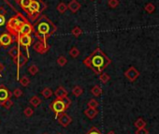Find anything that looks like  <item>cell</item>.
Returning a JSON list of instances; mask_svg holds the SVG:
<instances>
[{
  "instance_id": "1",
  "label": "cell",
  "mask_w": 159,
  "mask_h": 134,
  "mask_svg": "<svg viewBox=\"0 0 159 134\" xmlns=\"http://www.w3.org/2000/svg\"><path fill=\"white\" fill-rule=\"evenodd\" d=\"M82 63L88 69H92L97 75H99L110 64L111 60L100 48H97L82 61Z\"/></svg>"
},
{
  "instance_id": "2",
  "label": "cell",
  "mask_w": 159,
  "mask_h": 134,
  "mask_svg": "<svg viewBox=\"0 0 159 134\" xmlns=\"http://www.w3.org/2000/svg\"><path fill=\"white\" fill-rule=\"evenodd\" d=\"M33 27V33L35 34L36 38H38V41H41L43 42H47V39L51 35H53L57 29L56 25L46 15H41L40 17L36 20Z\"/></svg>"
},
{
  "instance_id": "3",
  "label": "cell",
  "mask_w": 159,
  "mask_h": 134,
  "mask_svg": "<svg viewBox=\"0 0 159 134\" xmlns=\"http://www.w3.org/2000/svg\"><path fill=\"white\" fill-rule=\"evenodd\" d=\"M16 13L17 14L14 15L13 17H11L9 21L6 23V27H7L8 32L12 35V37H14L15 41L19 37V31L21 26L25 22L28 21V20L26 19V17L23 16L21 12H18L17 11Z\"/></svg>"
},
{
  "instance_id": "4",
  "label": "cell",
  "mask_w": 159,
  "mask_h": 134,
  "mask_svg": "<svg viewBox=\"0 0 159 134\" xmlns=\"http://www.w3.org/2000/svg\"><path fill=\"white\" fill-rule=\"evenodd\" d=\"M47 9V5L42 0H33L26 10V14L28 16L29 20L32 22H35L39 15Z\"/></svg>"
},
{
  "instance_id": "5",
  "label": "cell",
  "mask_w": 159,
  "mask_h": 134,
  "mask_svg": "<svg viewBox=\"0 0 159 134\" xmlns=\"http://www.w3.org/2000/svg\"><path fill=\"white\" fill-rule=\"evenodd\" d=\"M16 41H18L19 45L21 46L22 48L25 50V52L29 56L28 48L32 45V43H33V41H34V38L31 37V35H20Z\"/></svg>"
},
{
  "instance_id": "6",
  "label": "cell",
  "mask_w": 159,
  "mask_h": 134,
  "mask_svg": "<svg viewBox=\"0 0 159 134\" xmlns=\"http://www.w3.org/2000/svg\"><path fill=\"white\" fill-rule=\"evenodd\" d=\"M50 108H51V111L54 113L55 118L58 116L59 113L66 112V110H67L66 108L65 104L63 103V101H62L61 98H55L53 101H51V104H50Z\"/></svg>"
},
{
  "instance_id": "7",
  "label": "cell",
  "mask_w": 159,
  "mask_h": 134,
  "mask_svg": "<svg viewBox=\"0 0 159 134\" xmlns=\"http://www.w3.org/2000/svg\"><path fill=\"white\" fill-rule=\"evenodd\" d=\"M27 62H28V57L25 56V54L21 52L18 54V56L15 58H13V63L17 66V79H19L20 69L23 68V66H25Z\"/></svg>"
},
{
  "instance_id": "8",
  "label": "cell",
  "mask_w": 159,
  "mask_h": 134,
  "mask_svg": "<svg viewBox=\"0 0 159 134\" xmlns=\"http://www.w3.org/2000/svg\"><path fill=\"white\" fill-rule=\"evenodd\" d=\"M15 41L12 35L9 32H4L0 35V47L3 48H8L10 45L12 44V42Z\"/></svg>"
},
{
  "instance_id": "9",
  "label": "cell",
  "mask_w": 159,
  "mask_h": 134,
  "mask_svg": "<svg viewBox=\"0 0 159 134\" xmlns=\"http://www.w3.org/2000/svg\"><path fill=\"white\" fill-rule=\"evenodd\" d=\"M56 119L58 120V123L64 128L69 127V125H70L71 123H72V118H71V116H69L65 112L59 113L58 116L56 117Z\"/></svg>"
},
{
  "instance_id": "10",
  "label": "cell",
  "mask_w": 159,
  "mask_h": 134,
  "mask_svg": "<svg viewBox=\"0 0 159 134\" xmlns=\"http://www.w3.org/2000/svg\"><path fill=\"white\" fill-rule=\"evenodd\" d=\"M33 48L37 53L40 54H46L50 49V46L47 44V42H43L41 41H38L37 42L34 43Z\"/></svg>"
},
{
  "instance_id": "11",
  "label": "cell",
  "mask_w": 159,
  "mask_h": 134,
  "mask_svg": "<svg viewBox=\"0 0 159 134\" xmlns=\"http://www.w3.org/2000/svg\"><path fill=\"white\" fill-rule=\"evenodd\" d=\"M125 76L127 78V80L133 82L137 80L138 76H140V72H138V70L135 68V67H130L128 69L125 70Z\"/></svg>"
},
{
  "instance_id": "12",
  "label": "cell",
  "mask_w": 159,
  "mask_h": 134,
  "mask_svg": "<svg viewBox=\"0 0 159 134\" xmlns=\"http://www.w3.org/2000/svg\"><path fill=\"white\" fill-rule=\"evenodd\" d=\"M34 27L33 25H31L29 21L25 22L23 25L21 26L19 31V36L20 35H31V33H33Z\"/></svg>"
},
{
  "instance_id": "13",
  "label": "cell",
  "mask_w": 159,
  "mask_h": 134,
  "mask_svg": "<svg viewBox=\"0 0 159 134\" xmlns=\"http://www.w3.org/2000/svg\"><path fill=\"white\" fill-rule=\"evenodd\" d=\"M11 96H12V93H11L9 89L4 85H0V103L2 101L8 100V98H10Z\"/></svg>"
},
{
  "instance_id": "14",
  "label": "cell",
  "mask_w": 159,
  "mask_h": 134,
  "mask_svg": "<svg viewBox=\"0 0 159 134\" xmlns=\"http://www.w3.org/2000/svg\"><path fill=\"white\" fill-rule=\"evenodd\" d=\"M67 9H69L71 12L76 13L77 11L81 9V4H80L77 0H71L69 3V6H67Z\"/></svg>"
},
{
  "instance_id": "15",
  "label": "cell",
  "mask_w": 159,
  "mask_h": 134,
  "mask_svg": "<svg viewBox=\"0 0 159 134\" xmlns=\"http://www.w3.org/2000/svg\"><path fill=\"white\" fill-rule=\"evenodd\" d=\"M84 115L90 118V119H94V118L98 115V110L97 109H93V108H87L84 110Z\"/></svg>"
},
{
  "instance_id": "16",
  "label": "cell",
  "mask_w": 159,
  "mask_h": 134,
  "mask_svg": "<svg viewBox=\"0 0 159 134\" xmlns=\"http://www.w3.org/2000/svg\"><path fill=\"white\" fill-rule=\"evenodd\" d=\"M54 95L56 97V98H62L64 97L67 96V91L63 87V86H58L56 90H55Z\"/></svg>"
},
{
  "instance_id": "17",
  "label": "cell",
  "mask_w": 159,
  "mask_h": 134,
  "mask_svg": "<svg viewBox=\"0 0 159 134\" xmlns=\"http://www.w3.org/2000/svg\"><path fill=\"white\" fill-rule=\"evenodd\" d=\"M41 102H42L41 98H38V96H33V97H31L30 100H29V103H30V105H32V106H33V107H35V108L38 107V106L41 104Z\"/></svg>"
},
{
  "instance_id": "18",
  "label": "cell",
  "mask_w": 159,
  "mask_h": 134,
  "mask_svg": "<svg viewBox=\"0 0 159 134\" xmlns=\"http://www.w3.org/2000/svg\"><path fill=\"white\" fill-rule=\"evenodd\" d=\"M33 1V0H19V1L17 2L20 7H21V9L23 10V11H26L27 8L29 7V5L31 4V2Z\"/></svg>"
},
{
  "instance_id": "19",
  "label": "cell",
  "mask_w": 159,
  "mask_h": 134,
  "mask_svg": "<svg viewBox=\"0 0 159 134\" xmlns=\"http://www.w3.org/2000/svg\"><path fill=\"white\" fill-rule=\"evenodd\" d=\"M20 53V49H19V46L18 45H15L13 46L12 48H11L10 51H9V54L12 57V58H15L16 56H18V54Z\"/></svg>"
},
{
  "instance_id": "20",
  "label": "cell",
  "mask_w": 159,
  "mask_h": 134,
  "mask_svg": "<svg viewBox=\"0 0 159 134\" xmlns=\"http://www.w3.org/2000/svg\"><path fill=\"white\" fill-rule=\"evenodd\" d=\"M99 80L102 82V84H107L110 80V76L109 75L108 73L105 72H101L99 74Z\"/></svg>"
},
{
  "instance_id": "21",
  "label": "cell",
  "mask_w": 159,
  "mask_h": 134,
  "mask_svg": "<svg viewBox=\"0 0 159 134\" xmlns=\"http://www.w3.org/2000/svg\"><path fill=\"white\" fill-rule=\"evenodd\" d=\"M18 81H19L20 84H21V85L23 86V87H26V86H28L29 84H30V80L27 76H23L21 78H19Z\"/></svg>"
},
{
  "instance_id": "22",
  "label": "cell",
  "mask_w": 159,
  "mask_h": 134,
  "mask_svg": "<svg viewBox=\"0 0 159 134\" xmlns=\"http://www.w3.org/2000/svg\"><path fill=\"white\" fill-rule=\"evenodd\" d=\"M91 93L93 94L95 97H99L102 94V89L99 85H95L94 87L91 89Z\"/></svg>"
},
{
  "instance_id": "23",
  "label": "cell",
  "mask_w": 159,
  "mask_h": 134,
  "mask_svg": "<svg viewBox=\"0 0 159 134\" xmlns=\"http://www.w3.org/2000/svg\"><path fill=\"white\" fill-rule=\"evenodd\" d=\"M56 10H58L59 13L63 14V13H65L66 10H67V5H66V3H64V2H60V3H59L58 5H57Z\"/></svg>"
},
{
  "instance_id": "24",
  "label": "cell",
  "mask_w": 159,
  "mask_h": 134,
  "mask_svg": "<svg viewBox=\"0 0 159 134\" xmlns=\"http://www.w3.org/2000/svg\"><path fill=\"white\" fill-rule=\"evenodd\" d=\"M134 126L137 129H141V128H145L146 127V122L142 119V118H138V119L135 121Z\"/></svg>"
},
{
  "instance_id": "25",
  "label": "cell",
  "mask_w": 159,
  "mask_h": 134,
  "mask_svg": "<svg viewBox=\"0 0 159 134\" xmlns=\"http://www.w3.org/2000/svg\"><path fill=\"white\" fill-rule=\"evenodd\" d=\"M27 71H28L29 74L34 76L38 72V67L37 65H31L28 67V69H27Z\"/></svg>"
},
{
  "instance_id": "26",
  "label": "cell",
  "mask_w": 159,
  "mask_h": 134,
  "mask_svg": "<svg viewBox=\"0 0 159 134\" xmlns=\"http://www.w3.org/2000/svg\"><path fill=\"white\" fill-rule=\"evenodd\" d=\"M41 95L45 98H49L51 97V95H53V90H51L50 87H46L41 91Z\"/></svg>"
},
{
  "instance_id": "27",
  "label": "cell",
  "mask_w": 159,
  "mask_h": 134,
  "mask_svg": "<svg viewBox=\"0 0 159 134\" xmlns=\"http://www.w3.org/2000/svg\"><path fill=\"white\" fill-rule=\"evenodd\" d=\"M1 105H2V107H4L5 109H10L11 108V106L13 105V102H12V100H10V98H8V100H4V101H2L1 102Z\"/></svg>"
},
{
  "instance_id": "28",
  "label": "cell",
  "mask_w": 159,
  "mask_h": 134,
  "mask_svg": "<svg viewBox=\"0 0 159 134\" xmlns=\"http://www.w3.org/2000/svg\"><path fill=\"white\" fill-rule=\"evenodd\" d=\"M82 92H83V90H82V88L80 85H76L72 89V94L74 96H76V97H80L82 94Z\"/></svg>"
},
{
  "instance_id": "29",
  "label": "cell",
  "mask_w": 159,
  "mask_h": 134,
  "mask_svg": "<svg viewBox=\"0 0 159 134\" xmlns=\"http://www.w3.org/2000/svg\"><path fill=\"white\" fill-rule=\"evenodd\" d=\"M87 105H88V108H93V109H97L98 107V101L97 100H95V98H92V100H90L88 101V103H87Z\"/></svg>"
},
{
  "instance_id": "30",
  "label": "cell",
  "mask_w": 159,
  "mask_h": 134,
  "mask_svg": "<svg viewBox=\"0 0 159 134\" xmlns=\"http://www.w3.org/2000/svg\"><path fill=\"white\" fill-rule=\"evenodd\" d=\"M69 54L71 56V57L76 58L80 56V51H79L78 48H76V47H72V48H71L70 51H69Z\"/></svg>"
},
{
  "instance_id": "31",
  "label": "cell",
  "mask_w": 159,
  "mask_h": 134,
  "mask_svg": "<svg viewBox=\"0 0 159 134\" xmlns=\"http://www.w3.org/2000/svg\"><path fill=\"white\" fill-rule=\"evenodd\" d=\"M67 63V59L66 58V56H59L57 58V64L60 66V67H64V66H66V64Z\"/></svg>"
},
{
  "instance_id": "32",
  "label": "cell",
  "mask_w": 159,
  "mask_h": 134,
  "mask_svg": "<svg viewBox=\"0 0 159 134\" xmlns=\"http://www.w3.org/2000/svg\"><path fill=\"white\" fill-rule=\"evenodd\" d=\"M145 10L147 11L148 13H153L154 10H156V7H154V4L152 3H148L147 5L145 6Z\"/></svg>"
},
{
  "instance_id": "33",
  "label": "cell",
  "mask_w": 159,
  "mask_h": 134,
  "mask_svg": "<svg viewBox=\"0 0 159 134\" xmlns=\"http://www.w3.org/2000/svg\"><path fill=\"white\" fill-rule=\"evenodd\" d=\"M82 32V30L80 28L79 26H76V27H74V28L72 29V31H71V33H72V35L74 37H76L78 38L79 36H81V34Z\"/></svg>"
},
{
  "instance_id": "34",
  "label": "cell",
  "mask_w": 159,
  "mask_h": 134,
  "mask_svg": "<svg viewBox=\"0 0 159 134\" xmlns=\"http://www.w3.org/2000/svg\"><path fill=\"white\" fill-rule=\"evenodd\" d=\"M61 100H62V101H63V103L65 104L66 108V109H69V106L71 105V102H72V101H71L70 98H69V97H67V96H66V97L62 98Z\"/></svg>"
},
{
  "instance_id": "35",
  "label": "cell",
  "mask_w": 159,
  "mask_h": 134,
  "mask_svg": "<svg viewBox=\"0 0 159 134\" xmlns=\"http://www.w3.org/2000/svg\"><path fill=\"white\" fill-rule=\"evenodd\" d=\"M23 113H25V115L26 117H31L32 115H33L34 111H33V109H32L31 107H26L25 109V111H23Z\"/></svg>"
},
{
  "instance_id": "36",
  "label": "cell",
  "mask_w": 159,
  "mask_h": 134,
  "mask_svg": "<svg viewBox=\"0 0 159 134\" xmlns=\"http://www.w3.org/2000/svg\"><path fill=\"white\" fill-rule=\"evenodd\" d=\"M108 5L111 9H115V8H117L119 5V0H109Z\"/></svg>"
},
{
  "instance_id": "37",
  "label": "cell",
  "mask_w": 159,
  "mask_h": 134,
  "mask_svg": "<svg viewBox=\"0 0 159 134\" xmlns=\"http://www.w3.org/2000/svg\"><path fill=\"white\" fill-rule=\"evenodd\" d=\"M12 95L15 97V98H20V97H22V95H23V91L21 90V88H15L14 90H13V93H12Z\"/></svg>"
},
{
  "instance_id": "38",
  "label": "cell",
  "mask_w": 159,
  "mask_h": 134,
  "mask_svg": "<svg viewBox=\"0 0 159 134\" xmlns=\"http://www.w3.org/2000/svg\"><path fill=\"white\" fill-rule=\"evenodd\" d=\"M86 134H102V133L98 129H97L95 127H93V128H91V129Z\"/></svg>"
},
{
  "instance_id": "39",
  "label": "cell",
  "mask_w": 159,
  "mask_h": 134,
  "mask_svg": "<svg viewBox=\"0 0 159 134\" xmlns=\"http://www.w3.org/2000/svg\"><path fill=\"white\" fill-rule=\"evenodd\" d=\"M135 134H149V131L145 128H141V129H138Z\"/></svg>"
},
{
  "instance_id": "40",
  "label": "cell",
  "mask_w": 159,
  "mask_h": 134,
  "mask_svg": "<svg viewBox=\"0 0 159 134\" xmlns=\"http://www.w3.org/2000/svg\"><path fill=\"white\" fill-rule=\"evenodd\" d=\"M6 23V17L5 15L0 14V26H3Z\"/></svg>"
},
{
  "instance_id": "41",
  "label": "cell",
  "mask_w": 159,
  "mask_h": 134,
  "mask_svg": "<svg viewBox=\"0 0 159 134\" xmlns=\"http://www.w3.org/2000/svg\"><path fill=\"white\" fill-rule=\"evenodd\" d=\"M6 13H7V11L5 10V8H4V7H0V14L6 15Z\"/></svg>"
},
{
  "instance_id": "42",
  "label": "cell",
  "mask_w": 159,
  "mask_h": 134,
  "mask_svg": "<svg viewBox=\"0 0 159 134\" xmlns=\"http://www.w3.org/2000/svg\"><path fill=\"white\" fill-rule=\"evenodd\" d=\"M3 68H4V66L0 63V77H1L2 75H1V72H2V70H3Z\"/></svg>"
},
{
  "instance_id": "43",
  "label": "cell",
  "mask_w": 159,
  "mask_h": 134,
  "mask_svg": "<svg viewBox=\"0 0 159 134\" xmlns=\"http://www.w3.org/2000/svg\"><path fill=\"white\" fill-rule=\"evenodd\" d=\"M107 134H115V132H114L113 131H109Z\"/></svg>"
},
{
  "instance_id": "44",
  "label": "cell",
  "mask_w": 159,
  "mask_h": 134,
  "mask_svg": "<svg viewBox=\"0 0 159 134\" xmlns=\"http://www.w3.org/2000/svg\"><path fill=\"white\" fill-rule=\"evenodd\" d=\"M14 1H15V2H16V3H17V2H18V1H19V0H14Z\"/></svg>"
},
{
  "instance_id": "45",
  "label": "cell",
  "mask_w": 159,
  "mask_h": 134,
  "mask_svg": "<svg viewBox=\"0 0 159 134\" xmlns=\"http://www.w3.org/2000/svg\"><path fill=\"white\" fill-rule=\"evenodd\" d=\"M57 134H62V133H57Z\"/></svg>"
},
{
  "instance_id": "46",
  "label": "cell",
  "mask_w": 159,
  "mask_h": 134,
  "mask_svg": "<svg viewBox=\"0 0 159 134\" xmlns=\"http://www.w3.org/2000/svg\"><path fill=\"white\" fill-rule=\"evenodd\" d=\"M44 134H46V133H44Z\"/></svg>"
}]
</instances>
